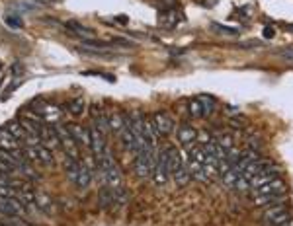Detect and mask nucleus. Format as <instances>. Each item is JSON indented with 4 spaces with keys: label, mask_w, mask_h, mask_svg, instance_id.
<instances>
[{
    "label": "nucleus",
    "mask_w": 293,
    "mask_h": 226,
    "mask_svg": "<svg viewBox=\"0 0 293 226\" xmlns=\"http://www.w3.org/2000/svg\"><path fill=\"white\" fill-rule=\"evenodd\" d=\"M289 218H291V211L285 205H272L262 215V226H280L283 222H287Z\"/></svg>",
    "instance_id": "nucleus-1"
},
{
    "label": "nucleus",
    "mask_w": 293,
    "mask_h": 226,
    "mask_svg": "<svg viewBox=\"0 0 293 226\" xmlns=\"http://www.w3.org/2000/svg\"><path fill=\"white\" fill-rule=\"evenodd\" d=\"M152 180L156 185H164V183L170 180V166H168V152L159 150L156 154V164H154V170H152Z\"/></svg>",
    "instance_id": "nucleus-2"
},
{
    "label": "nucleus",
    "mask_w": 293,
    "mask_h": 226,
    "mask_svg": "<svg viewBox=\"0 0 293 226\" xmlns=\"http://www.w3.org/2000/svg\"><path fill=\"white\" fill-rule=\"evenodd\" d=\"M55 131H57V135H59L61 146L65 148V154L73 156V158H78V144H76V140L73 139L69 127H65V125H55Z\"/></svg>",
    "instance_id": "nucleus-3"
},
{
    "label": "nucleus",
    "mask_w": 293,
    "mask_h": 226,
    "mask_svg": "<svg viewBox=\"0 0 293 226\" xmlns=\"http://www.w3.org/2000/svg\"><path fill=\"white\" fill-rule=\"evenodd\" d=\"M250 191H252V197H260V195H285L287 185H285V182H283L282 178H276V180L264 183L260 187H254Z\"/></svg>",
    "instance_id": "nucleus-4"
},
{
    "label": "nucleus",
    "mask_w": 293,
    "mask_h": 226,
    "mask_svg": "<svg viewBox=\"0 0 293 226\" xmlns=\"http://www.w3.org/2000/svg\"><path fill=\"white\" fill-rule=\"evenodd\" d=\"M151 121H152V125H154V131L159 133V137H166V135H170L174 131V121L166 111L152 113Z\"/></svg>",
    "instance_id": "nucleus-5"
},
{
    "label": "nucleus",
    "mask_w": 293,
    "mask_h": 226,
    "mask_svg": "<svg viewBox=\"0 0 293 226\" xmlns=\"http://www.w3.org/2000/svg\"><path fill=\"white\" fill-rule=\"evenodd\" d=\"M0 213L10 216H26V207L18 197H0Z\"/></svg>",
    "instance_id": "nucleus-6"
},
{
    "label": "nucleus",
    "mask_w": 293,
    "mask_h": 226,
    "mask_svg": "<svg viewBox=\"0 0 293 226\" xmlns=\"http://www.w3.org/2000/svg\"><path fill=\"white\" fill-rule=\"evenodd\" d=\"M33 108L37 109L35 113H39L43 117L45 123H57L61 119V109L53 106V104H47V102H33Z\"/></svg>",
    "instance_id": "nucleus-7"
},
{
    "label": "nucleus",
    "mask_w": 293,
    "mask_h": 226,
    "mask_svg": "<svg viewBox=\"0 0 293 226\" xmlns=\"http://www.w3.org/2000/svg\"><path fill=\"white\" fill-rule=\"evenodd\" d=\"M88 131H90V150H92V156L98 160V158L106 152V148H108V144H106V135H102L94 125H92Z\"/></svg>",
    "instance_id": "nucleus-8"
},
{
    "label": "nucleus",
    "mask_w": 293,
    "mask_h": 226,
    "mask_svg": "<svg viewBox=\"0 0 293 226\" xmlns=\"http://www.w3.org/2000/svg\"><path fill=\"white\" fill-rule=\"evenodd\" d=\"M276 178H280V168L272 162L268 168H264L262 172H258L252 180H250V189H254V187H260L264 183L272 182V180H276Z\"/></svg>",
    "instance_id": "nucleus-9"
},
{
    "label": "nucleus",
    "mask_w": 293,
    "mask_h": 226,
    "mask_svg": "<svg viewBox=\"0 0 293 226\" xmlns=\"http://www.w3.org/2000/svg\"><path fill=\"white\" fill-rule=\"evenodd\" d=\"M100 173H102V180H104V183L108 185L109 189H118V187H121V185H123L121 168L118 166V164H114L109 170H106V172H100Z\"/></svg>",
    "instance_id": "nucleus-10"
},
{
    "label": "nucleus",
    "mask_w": 293,
    "mask_h": 226,
    "mask_svg": "<svg viewBox=\"0 0 293 226\" xmlns=\"http://www.w3.org/2000/svg\"><path fill=\"white\" fill-rule=\"evenodd\" d=\"M176 139L180 144H192L197 139V129L190 123H182L178 129H176Z\"/></svg>",
    "instance_id": "nucleus-11"
},
{
    "label": "nucleus",
    "mask_w": 293,
    "mask_h": 226,
    "mask_svg": "<svg viewBox=\"0 0 293 226\" xmlns=\"http://www.w3.org/2000/svg\"><path fill=\"white\" fill-rule=\"evenodd\" d=\"M186 166H188V172L192 175V180H197V182H201V183L209 182V178H207V173H206V168H204L201 162L188 158V160H186Z\"/></svg>",
    "instance_id": "nucleus-12"
},
{
    "label": "nucleus",
    "mask_w": 293,
    "mask_h": 226,
    "mask_svg": "<svg viewBox=\"0 0 293 226\" xmlns=\"http://www.w3.org/2000/svg\"><path fill=\"white\" fill-rule=\"evenodd\" d=\"M69 131H71L73 139L76 140V144H84L90 148V131L80 127V125H69Z\"/></svg>",
    "instance_id": "nucleus-13"
},
{
    "label": "nucleus",
    "mask_w": 293,
    "mask_h": 226,
    "mask_svg": "<svg viewBox=\"0 0 293 226\" xmlns=\"http://www.w3.org/2000/svg\"><path fill=\"white\" fill-rule=\"evenodd\" d=\"M285 201V195H260V197H252V203L256 207H264L268 209L272 205H280Z\"/></svg>",
    "instance_id": "nucleus-14"
},
{
    "label": "nucleus",
    "mask_w": 293,
    "mask_h": 226,
    "mask_svg": "<svg viewBox=\"0 0 293 226\" xmlns=\"http://www.w3.org/2000/svg\"><path fill=\"white\" fill-rule=\"evenodd\" d=\"M120 139L121 142H123V148H125V150H131V152L137 150V139H135V135H133L129 125H123V129H121L120 133Z\"/></svg>",
    "instance_id": "nucleus-15"
},
{
    "label": "nucleus",
    "mask_w": 293,
    "mask_h": 226,
    "mask_svg": "<svg viewBox=\"0 0 293 226\" xmlns=\"http://www.w3.org/2000/svg\"><path fill=\"white\" fill-rule=\"evenodd\" d=\"M178 23H180V14H178L176 8L164 10L163 14H161V26L166 28V30H172V28H176Z\"/></svg>",
    "instance_id": "nucleus-16"
},
{
    "label": "nucleus",
    "mask_w": 293,
    "mask_h": 226,
    "mask_svg": "<svg viewBox=\"0 0 293 226\" xmlns=\"http://www.w3.org/2000/svg\"><path fill=\"white\" fill-rule=\"evenodd\" d=\"M76 185L80 189H86L88 185L92 183V170L88 168L84 162H80V168H78V175H76Z\"/></svg>",
    "instance_id": "nucleus-17"
},
{
    "label": "nucleus",
    "mask_w": 293,
    "mask_h": 226,
    "mask_svg": "<svg viewBox=\"0 0 293 226\" xmlns=\"http://www.w3.org/2000/svg\"><path fill=\"white\" fill-rule=\"evenodd\" d=\"M66 109H69V113L73 115V117H80V115H84V109H86V99L84 97H73L71 102H69V106H66Z\"/></svg>",
    "instance_id": "nucleus-18"
},
{
    "label": "nucleus",
    "mask_w": 293,
    "mask_h": 226,
    "mask_svg": "<svg viewBox=\"0 0 293 226\" xmlns=\"http://www.w3.org/2000/svg\"><path fill=\"white\" fill-rule=\"evenodd\" d=\"M0 148L2 150H16L18 148V139H14L8 129H0Z\"/></svg>",
    "instance_id": "nucleus-19"
},
{
    "label": "nucleus",
    "mask_w": 293,
    "mask_h": 226,
    "mask_svg": "<svg viewBox=\"0 0 293 226\" xmlns=\"http://www.w3.org/2000/svg\"><path fill=\"white\" fill-rule=\"evenodd\" d=\"M106 117H108V123H109V131L116 133V135H120L123 125H125V123H123V115L118 113V111H109V113H106Z\"/></svg>",
    "instance_id": "nucleus-20"
},
{
    "label": "nucleus",
    "mask_w": 293,
    "mask_h": 226,
    "mask_svg": "<svg viewBox=\"0 0 293 226\" xmlns=\"http://www.w3.org/2000/svg\"><path fill=\"white\" fill-rule=\"evenodd\" d=\"M170 178H172L174 183H176L178 187H184V185H188V183L192 182V175H190V172H188V166H186V164L184 166H180V168H178Z\"/></svg>",
    "instance_id": "nucleus-21"
},
{
    "label": "nucleus",
    "mask_w": 293,
    "mask_h": 226,
    "mask_svg": "<svg viewBox=\"0 0 293 226\" xmlns=\"http://www.w3.org/2000/svg\"><path fill=\"white\" fill-rule=\"evenodd\" d=\"M98 203L102 209H109V207H114V191L109 189L108 185H104L102 189H100V193H98Z\"/></svg>",
    "instance_id": "nucleus-22"
},
{
    "label": "nucleus",
    "mask_w": 293,
    "mask_h": 226,
    "mask_svg": "<svg viewBox=\"0 0 293 226\" xmlns=\"http://www.w3.org/2000/svg\"><path fill=\"white\" fill-rule=\"evenodd\" d=\"M6 129H8V133H10L14 139H18V140H24L26 137H28V131L24 129V125L20 123V119L10 121V123L6 125Z\"/></svg>",
    "instance_id": "nucleus-23"
},
{
    "label": "nucleus",
    "mask_w": 293,
    "mask_h": 226,
    "mask_svg": "<svg viewBox=\"0 0 293 226\" xmlns=\"http://www.w3.org/2000/svg\"><path fill=\"white\" fill-rule=\"evenodd\" d=\"M18 199L24 203L26 209H33V211H37V195L30 191V189H26V191H20L18 193Z\"/></svg>",
    "instance_id": "nucleus-24"
},
{
    "label": "nucleus",
    "mask_w": 293,
    "mask_h": 226,
    "mask_svg": "<svg viewBox=\"0 0 293 226\" xmlns=\"http://www.w3.org/2000/svg\"><path fill=\"white\" fill-rule=\"evenodd\" d=\"M66 28H69L71 32L86 37V39H94V35H96L94 30H90V28H86V26H82V23H78V22H66Z\"/></svg>",
    "instance_id": "nucleus-25"
},
{
    "label": "nucleus",
    "mask_w": 293,
    "mask_h": 226,
    "mask_svg": "<svg viewBox=\"0 0 293 226\" xmlns=\"http://www.w3.org/2000/svg\"><path fill=\"white\" fill-rule=\"evenodd\" d=\"M0 224H4V226H32L28 220H26V216H10V215H2V213H0Z\"/></svg>",
    "instance_id": "nucleus-26"
},
{
    "label": "nucleus",
    "mask_w": 293,
    "mask_h": 226,
    "mask_svg": "<svg viewBox=\"0 0 293 226\" xmlns=\"http://www.w3.org/2000/svg\"><path fill=\"white\" fill-rule=\"evenodd\" d=\"M215 140H217V144L225 152H229L233 146H235V139H233L229 133H221V135H217V137H215Z\"/></svg>",
    "instance_id": "nucleus-27"
},
{
    "label": "nucleus",
    "mask_w": 293,
    "mask_h": 226,
    "mask_svg": "<svg viewBox=\"0 0 293 226\" xmlns=\"http://www.w3.org/2000/svg\"><path fill=\"white\" fill-rule=\"evenodd\" d=\"M94 127H96L102 135H108V133H111V131H109V123H108L106 113H100V115H96V117H94Z\"/></svg>",
    "instance_id": "nucleus-28"
},
{
    "label": "nucleus",
    "mask_w": 293,
    "mask_h": 226,
    "mask_svg": "<svg viewBox=\"0 0 293 226\" xmlns=\"http://www.w3.org/2000/svg\"><path fill=\"white\" fill-rule=\"evenodd\" d=\"M111 191H114V207H123L127 203V191H125L123 185L118 187V189H111Z\"/></svg>",
    "instance_id": "nucleus-29"
},
{
    "label": "nucleus",
    "mask_w": 293,
    "mask_h": 226,
    "mask_svg": "<svg viewBox=\"0 0 293 226\" xmlns=\"http://www.w3.org/2000/svg\"><path fill=\"white\" fill-rule=\"evenodd\" d=\"M37 162H41L45 166H51L53 164V152L47 150L45 146H37Z\"/></svg>",
    "instance_id": "nucleus-30"
},
{
    "label": "nucleus",
    "mask_w": 293,
    "mask_h": 226,
    "mask_svg": "<svg viewBox=\"0 0 293 226\" xmlns=\"http://www.w3.org/2000/svg\"><path fill=\"white\" fill-rule=\"evenodd\" d=\"M190 115L194 119H199L206 115V111H204V106H201V102L199 99H192L190 102Z\"/></svg>",
    "instance_id": "nucleus-31"
},
{
    "label": "nucleus",
    "mask_w": 293,
    "mask_h": 226,
    "mask_svg": "<svg viewBox=\"0 0 293 226\" xmlns=\"http://www.w3.org/2000/svg\"><path fill=\"white\" fill-rule=\"evenodd\" d=\"M199 102H201V106H204L206 115H207V113L211 115V113L215 111V99H213L211 96H201V97H199Z\"/></svg>",
    "instance_id": "nucleus-32"
},
{
    "label": "nucleus",
    "mask_w": 293,
    "mask_h": 226,
    "mask_svg": "<svg viewBox=\"0 0 293 226\" xmlns=\"http://www.w3.org/2000/svg\"><path fill=\"white\" fill-rule=\"evenodd\" d=\"M84 47H90V49H98V51H108L111 43H104V41H94V39H86L84 41Z\"/></svg>",
    "instance_id": "nucleus-33"
},
{
    "label": "nucleus",
    "mask_w": 293,
    "mask_h": 226,
    "mask_svg": "<svg viewBox=\"0 0 293 226\" xmlns=\"http://www.w3.org/2000/svg\"><path fill=\"white\" fill-rule=\"evenodd\" d=\"M20 189L16 187H8V185H0V197H18Z\"/></svg>",
    "instance_id": "nucleus-34"
},
{
    "label": "nucleus",
    "mask_w": 293,
    "mask_h": 226,
    "mask_svg": "<svg viewBox=\"0 0 293 226\" xmlns=\"http://www.w3.org/2000/svg\"><path fill=\"white\" fill-rule=\"evenodd\" d=\"M233 189H239V191H242V193H246V191H250V182H249V180H244V178L240 175Z\"/></svg>",
    "instance_id": "nucleus-35"
},
{
    "label": "nucleus",
    "mask_w": 293,
    "mask_h": 226,
    "mask_svg": "<svg viewBox=\"0 0 293 226\" xmlns=\"http://www.w3.org/2000/svg\"><path fill=\"white\" fill-rule=\"evenodd\" d=\"M16 168H18V166H14V164H10V162L0 160V172H4V173H14V172H16Z\"/></svg>",
    "instance_id": "nucleus-36"
},
{
    "label": "nucleus",
    "mask_w": 293,
    "mask_h": 226,
    "mask_svg": "<svg viewBox=\"0 0 293 226\" xmlns=\"http://www.w3.org/2000/svg\"><path fill=\"white\" fill-rule=\"evenodd\" d=\"M213 28H215V30H219V32H223V33H231V35H237V33H239V30H235V28L219 26V23H213Z\"/></svg>",
    "instance_id": "nucleus-37"
},
{
    "label": "nucleus",
    "mask_w": 293,
    "mask_h": 226,
    "mask_svg": "<svg viewBox=\"0 0 293 226\" xmlns=\"http://www.w3.org/2000/svg\"><path fill=\"white\" fill-rule=\"evenodd\" d=\"M163 2V6L166 10H170V8H176V4H178V0H161Z\"/></svg>",
    "instance_id": "nucleus-38"
},
{
    "label": "nucleus",
    "mask_w": 293,
    "mask_h": 226,
    "mask_svg": "<svg viewBox=\"0 0 293 226\" xmlns=\"http://www.w3.org/2000/svg\"><path fill=\"white\" fill-rule=\"evenodd\" d=\"M6 23H8V26H12V28H20V26H22V22H18V18H14V16L6 18Z\"/></svg>",
    "instance_id": "nucleus-39"
},
{
    "label": "nucleus",
    "mask_w": 293,
    "mask_h": 226,
    "mask_svg": "<svg viewBox=\"0 0 293 226\" xmlns=\"http://www.w3.org/2000/svg\"><path fill=\"white\" fill-rule=\"evenodd\" d=\"M274 35H276L274 28H264V37H266V39H272Z\"/></svg>",
    "instance_id": "nucleus-40"
},
{
    "label": "nucleus",
    "mask_w": 293,
    "mask_h": 226,
    "mask_svg": "<svg viewBox=\"0 0 293 226\" xmlns=\"http://www.w3.org/2000/svg\"><path fill=\"white\" fill-rule=\"evenodd\" d=\"M282 57L283 59H291L293 61V49H285V51L282 53Z\"/></svg>",
    "instance_id": "nucleus-41"
},
{
    "label": "nucleus",
    "mask_w": 293,
    "mask_h": 226,
    "mask_svg": "<svg viewBox=\"0 0 293 226\" xmlns=\"http://www.w3.org/2000/svg\"><path fill=\"white\" fill-rule=\"evenodd\" d=\"M116 20H118V22H120V23H127V18H125V16H118Z\"/></svg>",
    "instance_id": "nucleus-42"
},
{
    "label": "nucleus",
    "mask_w": 293,
    "mask_h": 226,
    "mask_svg": "<svg viewBox=\"0 0 293 226\" xmlns=\"http://www.w3.org/2000/svg\"><path fill=\"white\" fill-rule=\"evenodd\" d=\"M280 226H293V218H289L287 222H283V224H280Z\"/></svg>",
    "instance_id": "nucleus-43"
},
{
    "label": "nucleus",
    "mask_w": 293,
    "mask_h": 226,
    "mask_svg": "<svg viewBox=\"0 0 293 226\" xmlns=\"http://www.w3.org/2000/svg\"><path fill=\"white\" fill-rule=\"evenodd\" d=\"M285 30H289V32H293V26H285Z\"/></svg>",
    "instance_id": "nucleus-44"
},
{
    "label": "nucleus",
    "mask_w": 293,
    "mask_h": 226,
    "mask_svg": "<svg viewBox=\"0 0 293 226\" xmlns=\"http://www.w3.org/2000/svg\"><path fill=\"white\" fill-rule=\"evenodd\" d=\"M0 226H4V224H0Z\"/></svg>",
    "instance_id": "nucleus-45"
}]
</instances>
